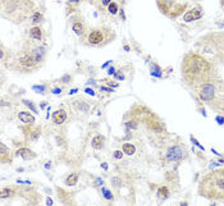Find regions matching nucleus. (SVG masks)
Instances as JSON below:
<instances>
[{
	"label": "nucleus",
	"instance_id": "nucleus-38",
	"mask_svg": "<svg viewBox=\"0 0 224 206\" xmlns=\"http://www.w3.org/2000/svg\"><path fill=\"white\" fill-rule=\"evenodd\" d=\"M119 13H120V18H122V21L126 19V15H124V10L123 9H119Z\"/></svg>",
	"mask_w": 224,
	"mask_h": 206
},
{
	"label": "nucleus",
	"instance_id": "nucleus-33",
	"mask_svg": "<svg viewBox=\"0 0 224 206\" xmlns=\"http://www.w3.org/2000/svg\"><path fill=\"white\" fill-rule=\"evenodd\" d=\"M115 159H122V156H123V154H122V151H119V150H117V151H114V155H113Z\"/></svg>",
	"mask_w": 224,
	"mask_h": 206
},
{
	"label": "nucleus",
	"instance_id": "nucleus-35",
	"mask_svg": "<svg viewBox=\"0 0 224 206\" xmlns=\"http://www.w3.org/2000/svg\"><path fill=\"white\" fill-rule=\"evenodd\" d=\"M69 80H71V77L68 76V74H65V76L63 77V78H62V81H63L64 83H68V81H69Z\"/></svg>",
	"mask_w": 224,
	"mask_h": 206
},
{
	"label": "nucleus",
	"instance_id": "nucleus-15",
	"mask_svg": "<svg viewBox=\"0 0 224 206\" xmlns=\"http://www.w3.org/2000/svg\"><path fill=\"white\" fill-rule=\"evenodd\" d=\"M15 155H17V156H21V158H23L24 160H32V159H35V158H36V154H35V152H33V151H31L30 149H26V147H23V149H19V150H17Z\"/></svg>",
	"mask_w": 224,
	"mask_h": 206
},
{
	"label": "nucleus",
	"instance_id": "nucleus-19",
	"mask_svg": "<svg viewBox=\"0 0 224 206\" xmlns=\"http://www.w3.org/2000/svg\"><path fill=\"white\" fill-rule=\"evenodd\" d=\"M122 150H123V154H126V155H133V154L136 152V146L133 143L126 142L122 146Z\"/></svg>",
	"mask_w": 224,
	"mask_h": 206
},
{
	"label": "nucleus",
	"instance_id": "nucleus-14",
	"mask_svg": "<svg viewBox=\"0 0 224 206\" xmlns=\"http://www.w3.org/2000/svg\"><path fill=\"white\" fill-rule=\"evenodd\" d=\"M91 146H92L95 150H101V149H104V146H105V137L102 136V134L95 136L93 138H92V141H91Z\"/></svg>",
	"mask_w": 224,
	"mask_h": 206
},
{
	"label": "nucleus",
	"instance_id": "nucleus-34",
	"mask_svg": "<svg viewBox=\"0 0 224 206\" xmlns=\"http://www.w3.org/2000/svg\"><path fill=\"white\" fill-rule=\"evenodd\" d=\"M51 91H53V93H55V95H59V93L62 92V89H59V87H55V89H53Z\"/></svg>",
	"mask_w": 224,
	"mask_h": 206
},
{
	"label": "nucleus",
	"instance_id": "nucleus-23",
	"mask_svg": "<svg viewBox=\"0 0 224 206\" xmlns=\"http://www.w3.org/2000/svg\"><path fill=\"white\" fill-rule=\"evenodd\" d=\"M13 188H3L2 190V199H6V197H9L13 195Z\"/></svg>",
	"mask_w": 224,
	"mask_h": 206
},
{
	"label": "nucleus",
	"instance_id": "nucleus-30",
	"mask_svg": "<svg viewBox=\"0 0 224 206\" xmlns=\"http://www.w3.org/2000/svg\"><path fill=\"white\" fill-rule=\"evenodd\" d=\"M191 141H192V143H193L195 146H197V147H199L200 150H202V151L205 150V147H204V146H202V145H201V143H200L199 141H197V140L195 138V137H193V136H191Z\"/></svg>",
	"mask_w": 224,
	"mask_h": 206
},
{
	"label": "nucleus",
	"instance_id": "nucleus-20",
	"mask_svg": "<svg viewBox=\"0 0 224 206\" xmlns=\"http://www.w3.org/2000/svg\"><path fill=\"white\" fill-rule=\"evenodd\" d=\"M64 183L67 186H76L77 183H78V174H77V173H71L69 175L65 178Z\"/></svg>",
	"mask_w": 224,
	"mask_h": 206
},
{
	"label": "nucleus",
	"instance_id": "nucleus-3",
	"mask_svg": "<svg viewBox=\"0 0 224 206\" xmlns=\"http://www.w3.org/2000/svg\"><path fill=\"white\" fill-rule=\"evenodd\" d=\"M199 193L208 200L224 202V169H215L206 174L199 184Z\"/></svg>",
	"mask_w": 224,
	"mask_h": 206
},
{
	"label": "nucleus",
	"instance_id": "nucleus-39",
	"mask_svg": "<svg viewBox=\"0 0 224 206\" xmlns=\"http://www.w3.org/2000/svg\"><path fill=\"white\" fill-rule=\"evenodd\" d=\"M115 73V69H114V67H110L109 69H108V74H114Z\"/></svg>",
	"mask_w": 224,
	"mask_h": 206
},
{
	"label": "nucleus",
	"instance_id": "nucleus-46",
	"mask_svg": "<svg viewBox=\"0 0 224 206\" xmlns=\"http://www.w3.org/2000/svg\"><path fill=\"white\" fill-rule=\"evenodd\" d=\"M45 106H46V102H42V104L40 105V108H41V109H44Z\"/></svg>",
	"mask_w": 224,
	"mask_h": 206
},
{
	"label": "nucleus",
	"instance_id": "nucleus-45",
	"mask_svg": "<svg viewBox=\"0 0 224 206\" xmlns=\"http://www.w3.org/2000/svg\"><path fill=\"white\" fill-rule=\"evenodd\" d=\"M45 168H46V169L51 168V163H46V165H45Z\"/></svg>",
	"mask_w": 224,
	"mask_h": 206
},
{
	"label": "nucleus",
	"instance_id": "nucleus-18",
	"mask_svg": "<svg viewBox=\"0 0 224 206\" xmlns=\"http://www.w3.org/2000/svg\"><path fill=\"white\" fill-rule=\"evenodd\" d=\"M42 19H44V15H42L41 12H33L30 17V22L33 24V26H37L42 22Z\"/></svg>",
	"mask_w": 224,
	"mask_h": 206
},
{
	"label": "nucleus",
	"instance_id": "nucleus-2",
	"mask_svg": "<svg viewBox=\"0 0 224 206\" xmlns=\"http://www.w3.org/2000/svg\"><path fill=\"white\" fill-rule=\"evenodd\" d=\"M192 91L209 108L224 113V81L218 73L196 86Z\"/></svg>",
	"mask_w": 224,
	"mask_h": 206
},
{
	"label": "nucleus",
	"instance_id": "nucleus-9",
	"mask_svg": "<svg viewBox=\"0 0 224 206\" xmlns=\"http://www.w3.org/2000/svg\"><path fill=\"white\" fill-rule=\"evenodd\" d=\"M185 154H186L185 149H182L178 145H174V146H170V147L167 150L165 159L168 161H179V160H182L186 156Z\"/></svg>",
	"mask_w": 224,
	"mask_h": 206
},
{
	"label": "nucleus",
	"instance_id": "nucleus-36",
	"mask_svg": "<svg viewBox=\"0 0 224 206\" xmlns=\"http://www.w3.org/2000/svg\"><path fill=\"white\" fill-rule=\"evenodd\" d=\"M100 91H106V92H114L113 89H108V87H100Z\"/></svg>",
	"mask_w": 224,
	"mask_h": 206
},
{
	"label": "nucleus",
	"instance_id": "nucleus-5",
	"mask_svg": "<svg viewBox=\"0 0 224 206\" xmlns=\"http://www.w3.org/2000/svg\"><path fill=\"white\" fill-rule=\"evenodd\" d=\"M82 44L91 47H101L110 44L115 40V32L106 26H97L87 31V33L81 37Z\"/></svg>",
	"mask_w": 224,
	"mask_h": 206
},
{
	"label": "nucleus",
	"instance_id": "nucleus-21",
	"mask_svg": "<svg viewBox=\"0 0 224 206\" xmlns=\"http://www.w3.org/2000/svg\"><path fill=\"white\" fill-rule=\"evenodd\" d=\"M151 76H155V77H158V78L163 77L161 68H160L156 63H152V64H151Z\"/></svg>",
	"mask_w": 224,
	"mask_h": 206
},
{
	"label": "nucleus",
	"instance_id": "nucleus-27",
	"mask_svg": "<svg viewBox=\"0 0 224 206\" xmlns=\"http://www.w3.org/2000/svg\"><path fill=\"white\" fill-rule=\"evenodd\" d=\"M23 104L26 105V106H28L33 113H37V110H36V108H35V105L32 104V101H28V100H23Z\"/></svg>",
	"mask_w": 224,
	"mask_h": 206
},
{
	"label": "nucleus",
	"instance_id": "nucleus-31",
	"mask_svg": "<svg viewBox=\"0 0 224 206\" xmlns=\"http://www.w3.org/2000/svg\"><path fill=\"white\" fill-rule=\"evenodd\" d=\"M126 127H127V128H132V130H136V128H137V123H136V122L130 121V122H127V123H126Z\"/></svg>",
	"mask_w": 224,
	"mask_h": 206
},
{
	"label": "nucleus",
	"instance_id": "nucleus-42",
	"mask_svg": "<svg viewBox=\"0 0 224 206\" xmlns=\"http://www.w3.org/2000/svg\"><path fill=\"white\" fill-rule=\"evenodd\" d=\"M101 167H102V169H105V170L108 169V164H106V163H102V164H101Z\"/></svg>",
	"mask_w": 224,
	"mask_h": 206
},
{
	"label": "nucleus",
	"instance_id": "nucleus-16",
	"mask_svg": "<svg viewBox=\"0 0 224 206\" xmlns=\"http://www.w3.org/2000/svg\"><path fill=\"white\" fill-rule=\"evenodd\" d=\"M18 118L19 121L24 124H33L35 123V117H33L28 111H19L18 113Z\"/></svg>",
	"mask_w": 224,
	"mask_h": 206
},
{
	"label": "nucleus",
	"instance_id": "nucleus-8",
	"mask_svg": "<svg viewBox=\"0 0 224 206\" xmlns=\"http://www.w3.org/2000/svg\"><path fill=\"white\" fill-rule=\"evenodd\" d=\"M71 21H72V31L76 33L77 36L83 37L89 31L85 19L82 18V17H72Z\"/></svg>",
	"mask_w": 224,
	"mask_h": 206
},
{
	"label": "nucleus",
	"instance_id": "nucleus-24",
	"mask_svg": "<svg viewBox=\"0 0 224 206\" xmlns=\"http://www.w3.org/2000/svg\"><path fill=\"white\" fill-rule=\"evenodd\" d=\"M81 3H82V0H68V2H67V5H68V6L71 5V9L73 10L74 8H77Z\"/></svg>",
	"mask_w": 224,
	"mask_h": 206
},
{
	"label": "nucleus",
	"instance_id": "nucleus-29",
	"mask_svg": "<svg viewBox=\"0 0 224 206\" xmlns=\"http://www.w3.org/2000/svg\"><path fill=\"white\" fill-rule=\"evenodd\" d=\"M0 149H2V160L4 161V160H5V155L8 154V149L5 147L4 143H0Z\"/></svg>",
	"mask_w": 224,
	"mask_h": 206
},
{
	"label": "nucleus",
	"instance_id": "nucleus-43",
	"mask_svg": "<svg viewBox=\"0 0 224 206\" xmlns=\"http://www.w3.org/2000/svg\"><path fill=\"white\" fill-rule=\"evenodd\" d=\"M46 204H48V205H53V200H51V199H48V200H46Z\"/></svg>",
	"mask_w": 224,
	"mask_h": 206
},
{
	"label": "nucleus",
	"instance_id": "nucleus-48",
	"mask_svg": "<svg viewBox=\"0 0 224 206\" xmlns=\"http://www.w3.org/2000/svg\"><path fill=\"white\" fill-rule=\"evenodd\" d=\"M124 50H126V51H130V46L126 45V46H124Z\"/></svg>",
	"mask_w": 224,
	"mask_h": 206
},
{
	"label": "nucleus",
	"instance_id": "nucleus-11",
	"mask_svg": "<svg viewBox=\"0 0 224 206\" xmlns=\"http://www.w3.org/2000/svg\"><path fill=\"white\" fill-rule=\"evenodd\" d=\"M28 37L30 40H33L36 42H42L45 41V31L40 26H32L28 30Z\"/></svg>",
	"mask_w": 224,
	"mask_h": 206
},
{
	"label": "nucleus",
	"instance_id": "nucleus-26",
	"mask_svg": "<svg viewBox=\"0 0 224 206\" xmlns=\"http://www.w3.org/2000/svg\"><path fill=\"white\" fill-rule=\"evenodd\" d=\"M32 90H33V91H36V92H39V93H45V91H46V86H45V84H41V86H33Z\"/></svg>",
	"mask_w": 224,
	"mask_h": 206
},
{
	"label": "nucleus",
	"instance_id": "nucleus-1",
	"mask_svg": "<svg viewBox=\"0 0 224 206\" xmlns=\"http://www.w3.org/2000/svg\"><path fill=\"white\" fill-rule=\"evenodd\" d=\"M180 72H182L185 84L191 90L218 73L217 68L211 62H209L201 54L193 53V51L187 53L183 56L182 64H180Z\"/></svg>",
	"mask_w": 224,
	"mask_h": 206
},
{
	"label": "nucleus",
	"instance_id": "nucleus-37",
	"mask_svg": "<svg viewBox=\"0 0 224 206\" xmlns=\"http://www.w3.org/2000/svg\"><path fill=\"white\" fill-rule=\"evenodd\" d=\"M102 183H104V181H102V179H100V178H97L96 182H95V186H101Z\"/></svg>",
	"mask_w": 224,
	"mask_h": 206
},
{
	"label": "nucleus",
	"instance_id": "nucleus-6",
	"mask_svg": "<svg viewBox=\"0 0 224 206\" xmlns=\"http://www.w3.org/2000/svg\"><path fill=\"white\" fill-rule=\"evenodd\" d=\"M14 63H15V69L22 72V73H31L33 71L39 69L42 64L39 59L32 54V51L28 47V45H26L23 47V50L21 51V54L17 56Z\"/></svg>",
	"mask_w": 224,
	"mask_h": 206
},
{
	"label": "nucleus",
	"instance_id": "nucleus-12",
	"mask_svg": "<svg viewBox=\"0 0 224 206\" xmlns=\"http://www.w3.org/2000/svg\"><path fill=\"white\" fill-rule=\"evenodd\" d=\"M217 37V41H215V53L218 54L219 59L224 62V33H220V35H215Z\"/></svg>",
	"mask_w": 224,
	"mask_h": 206
},
{
	"label": "nucleus",
	"instance_id": "nucleus-22",
	"mask_svg": "<svg viewBox=\"0 0 224 206\" xmlns=\"http://www.w3.org/2000/svg\"><path fill=\"white\" fill-rule=\"evenodd\" d=\"M118 5H117V3H114V2H111L109 5H108V12L111 14V15H114V14H117L118 13Z\"/></svg>",
	"mask_w": 224,
	"mask_h": 206
},
{
	"label": "nucleus",
	"instance_id": "nucleus-28",
	"mask_svg": "<svg viewBox=\"0 0 224 206\" xmlns=\"http://www.w3.org/2000/svg\"><path fill=\"white\" fill-rule=\"evenodd\" d=\"M111 184H113L114 187H119L120 184H122V179L118 178V177H113L111 178Z\"/></svg>",
	"mask_w": 224,
	"mask_h": 206
},
{
	"label": "nucleus",
	"instance_id": "nucleus-17",
	"mask_svg": "<svg viewBox=\"0 0 224 206\" xmlns=\"http://www.w3.org/2000/svg\"><path fill=\"white\" fill-rule=\"evenodd\" d=\"M169 195H170V192H169V190H168V187L167 186H160L159 188H158V191H156V196H158V199L159 200H167L168 197H169Z\"/></svg>",
	"mask_w": 224,
	"mask_h": 206
},
{
	"label": "nucleus",
	"instance_id": "nucleus-49",
	"mask_svg": "<svg viewBox=\"0 0 224 206\" xmlns=\"http://www.w3.org/2000/svg\"><path fill=\"white\" fill-rule=\"evenodd\" d=\"M219 163H223V164H224V159H220V160H219Z\"/></svg>",
	"mask_w": 224,
	"mask_h": 206
},
{
	"label": "nucleus",
	"instance_id": "nucleus-47",
	"mask_svg": "<svg viewBox=\"0 0 224 206\" xmlns=\"http://www.w3.org/2000/svg\"><path fill=\"white\" fill-rule=\"evenodd\" d=\"M76 92H77V89H73V90L69 91V93H76Z\"/></svg>",
	"mask_w": 224,
	"mask_h": 206
},
{
	"label": "nucleus",
	"instance_id": "nucleus-13",
	"mask_svg": "<svg viewBox=\"0 0 224 206\" xmlns=\"http://www.w3.org/2000/svg\"><path fill=\"white\" fill-rule=\"evenodd\" d=\"M53 122L55 123V124H63L65 121H67V111L64 110V109H59V110H56V111H54L53 113Z\"/></svg>",
	"mask_w": 224,
	"mask_h": 206
},
{
	"label": "nucleus",
	"instance_id": "nucleus-40",
	"mask_svg": "<svg viewBox=\"0 0 224 206\" xmlns=\"http://www.w3.org/2000/svg\"><path fill=\"white\" fill-rule=\"evenodd\" d=\"M85 91H86V92H87V93H89V95H91V96H93V95H95V92H93V90H91V89H86Z\"/></svg>",
	"mask_w": 224,
	"mask_h": 206
},
{
	"label": "nucleus",
	"instance_id": "nucleus-44",
	"mask_svg": "<svg viewBox=\"0 0 224 206\" xmlns=\"http://www.w3.org/2000/svg\"><path fill=\"white\" fill-rule=\"evenodd\" d=\"M211 151H213V154H215V155H218V156L220 155V154H219V152H218L217 150H214V149H211Z\"/></svg>",
	"mask_w": 224,
	"mask_h": 206
},
{
	"label": "nucleus",
	"instance_id": "nucleus-25",
	"mask_svg": "<svg viewBox=\"0 0 224 206\" xmlns=\"http://www.w3.org/2000/svg\"><path fill=\"white\" fill-rule=\"evenodd\" d=\"M101 192H102V195H104V197L106 200H113V193H111L109 190H106L105 187L101 188Z\"/></svg>",
	"mask_w": 224,
	"mask_h": 206
},
{
	"label": "nucleus",
	"instance_id": "nucleus-41",
	"mask_svg": "<svg viewBox=\"0 0 224 206\" xmlns=\"http://www.w3.org/2000/svg\"><path fill=\"white\" fill-rule=\"evenodd\" d=\"M111 3V0H102V4L104 5H109Z\"/></svg>",
	"mask_w": 224,
	"mask_h": 206
},
{
	"label": "nucleus",
	"instance_id": "nucleus-10",
	"mask_svg": "<svg viewBox=\"0 0 224 206\" xmlns=\"http://www.w3.org/2000/svg\"><path fill=\"white\" fill-rule=\"evenodd\" d=\"M202 15H204L202 8L197 5V6H193L192 9L187 10V12L183 14V18H182V19H183V22L189 23V22H193V21H199V19H201Z\"/></svg>",
	"mask_w": 224,
	"mask_h": 206
},
{
	"label": "nucleus",
	"instance_id": "nucleus-4",
	"mask_svg": "<svg viewBox=\"0 0 224 206\" xmlns=\"http://www.w3.org/2000/svg\"><path fill=\"white\" fill-rule=\"evenodd\" d=\"M33 0H2V14L13 22L21 23L33 13Z\"/></svg>",
	"mask_w": 224,
	"mask_h": 206
},
{
	"label": "nucleus",
	"instance_id": "nucleus-32",
	"mask_svg": "<svg viewBox=\"0 0 224 206\" xmlns=\"http://www.w3.org/2000/svg\"><path fill=\"white\" fill-rule=\"evenodd\" d=\"M215 121L218 122V124H219V126H223V124H224V117H222V115H217V118H215Z\"/></svg>",
	"mask_w": 224,
	"mask_h": 206
},
{
	"label": "nucleus",
	"instance_id": "nucleus-7",
	"mask_svg": "<svg viewBox=\"0 0 224 206\" xmlns=\"http://www.w3.org/2000/svg\"><path fill=\"white\" fill-rule=\"evenodd\" d=\"M158 6L169 18H177L187 9V3H179L178 0H156Z\"/></svg>",
	"mask_w": 224,
	"mask_h": 206
}]
</instances>
